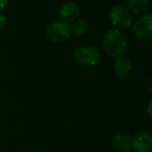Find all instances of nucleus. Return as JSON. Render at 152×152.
<instances>
[{
  "label": "nucleus",
  "mask_w": 152,
  "mask_h": 152,
  "mask_svg": "<svg viewBox=\"0 0 152 152\" xmlns=\"http://www.w3.org/2000/svg\"><path fill=\"white\" fill-rule=\"evenodd\" d=\"M102 45L104 51L109 55L119 57L125 52L127 42L125 36L121 31H119L118 29H112L104 34Z\"/></svg>",
  "instance_id": "nucleus-1"
},
{
  "label": "nucleus",
  "mask_w": 152,
  "mask_h": 152,
  "mask_svg": "<svg viewBox=\"0 0 152 152\" xmlns=\"http://www.w3.org/2000/svg\"><path fill=\"white\" fill-rule=\"evenodd\" d=\"M74 57L77 63L82 66H94L100 59L99 52L92 47H81L77 49Z\"/></svg>",
  "instance_id": "nucleus-2"
},
{
  "label": "nucleus",
  "mask_w": 152,
  "mask_h": 152,
  "mask_svg": "<svg viewBox=\"0 0 152 152\" xmlns=\"http://www.w3.org/2000/svg\"><path fill=\"white\" fill-rule=\"evenodd\" d=\"M110 19L114 26L126 28L132 23V16L129 10L121 4H116L110 10Z\"/></svg>",
  "instance_id": "nucleus-3"
},
{
  "label": "nucleus",
  "mask_w": 152,
  "mask_h": 152,
  "mask_svg": "<svg viewBox=\"0 0 152 152\" xmlns=\"http://www.w3.org/2000/svg\"><path fill=\"white\" fill-rule=\"evenodd\" d=\"M70 26L65 22H54L47 28V37L55 42H62L70 36Z\"/></svg>",
  "instance_id": "nucleus-4"
},
{
  "label": "nucleus",
  "mask_w": 152,
  "mask_h": 152,
  "mask_svg": "<svg viewBox=\"0 0 152 152\" xmlns=\"http://www.w3.org/2000/svg\"><path fill=\"white\" fill-rule=\"evenodd\" d=\"M134 32L139 38L152 40V16H143L134 22Z\"/></svg>",
  "instance_id": "nucleus-5"
},
{
  "label": "nucleus",
  "mask_w": 152,
  "mask_h": 152,
  "mask_svg": "<svg viewBox=\"0 0 152 152\" xmlns=\"http://www.w3.org/2000/svg\"><path fill=\"white\" fill-rule=\"evenodd\" d=\"M132 148L137 152H150L152 149V136L148 132H138L132 139Z\"/></svg>",
  "instance_id": "nucleus-6"
},
{
  "label": "nucleus",
  "mask_w": 152,
  "mask_h": 152,
  "mask_svg": "<svg viewBox=\"0 0 152 152\" xmlns=\"http://www.w3.org/2000/svg\"><path fill=\"white\" fill-rule=\"evenodd\" d=\"M59 14H60L62 20H64L65 22H74L78 18L80 10H79V7L77 6L76 3L66 2L60 7Z\"/></svg>",
  "instance_id": "nucleus-7"
},
{
  "label": "nucleus",
  "mask_w": 152,
  "mask_h": 152,
  "mask_svg": "<svg viewBox=\"0 0 152 152\" xmlns=\"http://www.w3.org/2000/svg\"><path fill=\"white\" fill-rule=\"evenodd\" d=\"M132 66L130 61L124 57H118L114 63V72L120 78L127 77L129 72H132Z\"/></svg>",
  "instance_id": "nucleus-8"
},
{
  "label": "nucleus",
  "mask_w": 152,
  "mask_h": 152,
  "mask_svg": "<svg viewBox=\"0 0 152 152\" xmlns=\"http://www.w3.org/2000/svg\"><path fill=\"white\" fill-rule=\"evenodd\" d=\"M114 145L117 150L121 152H128L132 149V138L127 134H117L114 137Z\"/></svg>",
  "instance_id": "nucleus-9"
},
{
  "label": "nucleus",
  "mask_w": 152,
  "mask_h": 152,
  "mask_svg": "<svg viewBox=\"0 0 152 152\" xmlns=\"http://www.w3.org/2000/svg\"><path fill=\"white\" fill-rule=\"evenodd\" d=\"M128 10L134 14H144L148 7L149 0H127Z\"/></svg>",
  "instance_id": "nucleus-10"
},
{
  "label": "nucleus",
  "mask_w": 152,
  "mask_h": 152,
  "mask_svg": "<svg viewBox=\"0 0 152 152\" xmlns=\"http://www.w3.org/2000/svg\"><path fill=\"white\" fill-rule=\"evenodd\" d=\"M87 29H88L87 23L84 20H81V19L74 21L72 25L70 26V31L76 35H82V34L86 33Z\"/></svg>",
  "instance_id": "nucleus-11"
},
{
  "label": "nucleus",
  "mask_w": 152,
  "mask_h": 152,
  "mask_svg": "<svg viewBox=\"0 0 152 152\" xmlns=\"http://www.w3.org/2000/svg\"><path fill=\"white\" fill-rule=\"evenodd\" d=\"M6 23H7V19L3 14H0V32L3 31V29L6 27Z\"/></svg>",
  "instance_id": "nucleus-12"
},
{
  "label": "nucleus",
  "mask_w": 152,
  "mask_h": 152,
  "mask_svg": "<svg viewBox=\"0 0 152 152\" xmlns=\"http://www.w3.org/2000/svg\"><path fill=\"white\" fill-rule=\"evenodd\" d=\"M7 3H8V0H0V10L5 8Z\"/></svg>",
  "instance_id": "nucleus-13"
},
{
  "label": "nucleus",
  "mask_w": 152,
  "mask_h": 152,
  "mask_svg": "<svg viewBox=\"0 0 152 152\" xmlns=\"http://www.w3.org/2000/svg\"><path fill=\"white\" fill-rule=\"evenodd\" d=\"M147 90L152 94V77L148 80V82H147Z\"/></svg>",
  "instance_id": "nucleus-14"
},
{
  "label": "nucleus",
  "mask_w": 152,
  "mask_h": 152,
  "mask_svg": "<svg viewBox=\"0 0 152 152\" xmlns=\"http://www.w3.org/2000/svg\"><path fill=\"white\" fill-rule=\"evenodd\" d=\"M147 113H148L149 117L152 119V100L150 102V104H148V108H147Z\"/></svg>",
  "instance_id": "nucleus-15"
}]
</instances>
